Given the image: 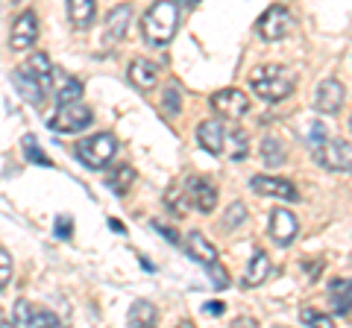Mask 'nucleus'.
Returning <instances> with one entry per match:
<instances>
[{
	"label": "nucleus",
	"mask_w": 352,
	"mask_h": 328,
	"mask_svg": "<svg viewBox=\"0 0 352 328\" xmlns=\"http://www.w3.org/2000/svg\"><path fill=\"white\" fill-rule=\"evenodd\" d=\"M212 108L214 115L226 117V120H241L250 112V97L241 89H223L212 94Z\"/></svg>",
	"instance_id": "7"
},
{
	"label": "nucleus",
	"mask_w": 352,
	"mask_h": 328,
	"mask_svg": "<svg viewBox=\"0 0 352 328\" xmlns=\"http://www.w3.org/2000/svg\"><path fill=\"white\" fill-rule=\"evenodd\" d=\"M329 302H332V311L346 316L352 311V279H340L329 284Z\"/></svg>",
	"instance_id": "19"
},
{
	"label": "nucleus",
	"mask_w": 352,
	"mask_h": 328,
	"mask_svg": "<svg viewBox=\"0 0 352 328\" xmlns=\"http://www.w3.org/2000/svg\"><path fill=\"white\" fill-rule=\"evenodd\" d=\"M15 3H24V0H15Z\"/></svg>",
	"instance_id": "43"
},
{
	"label": "nucleus",
	"mask_w": 352,
	"mask_h": 328,
	"mask_svg": "<svg viewBox=\"0 0 352 328\" xmlns=\"http://www.w3.org/2000/svg\"><path fill=\"white\" fill-rule=\"evenodd\" d=\"M206 270H208V276H212V284H214V288H226V284H229V272L220 267L217 261H214V264H208Z\"/></svg>",
	"instance_id": "35"
},
{
	"label": "nucleus",
	"mask_w": 352,
	"mask_h": 328,
	"mask_svg": "<svg viewBox=\"0 0 352 328\" xmlns=\"http://www.w3.org/2000/svg\"><path fill=\"white\" fill-rule=\"evenodd\" d=\"M247 220V209H244V202H232L229 205V211L223 217V229H235Z\"/></svg>",
	"instance_id": "30"
},
{
	"label": "nucleus",
	"mask_w": 352,
	"mask_h": 328,
	"mask_svg": "<svg viewBox=\"0 0 352 328\" xmlns=\"http://www.w3.org/2000/svg\"><path fill=\"white\" fill-rule=\"evenodd\" d=\"M270 255L267 253H256L250 261V267H247V276H244V288H258V284H264L270 279Z\"/></svg>",
	"instance_id": "20"
},
{
	"label": "nucleus",
	"mask_w": 352,
	"mask_h": 328,
	"mask_svg": "<svg viewBox=\"0 0 352 328\" xmlns=\"http://www.w3.org/2000/svg\"><path fill=\"white\" fill-rule=\"evenodd\" d=\"M132 182H135V170H132L129 164H118V167H115V170H112V173H109V176H106L109 191H112V194H118V196L129 194Z\"/></svg>",
	"instance_id": "23"
},
{
	"label": "nucleus",
	"mask_w": 352,
	"mask_h": 328,
	"mask_svg": "<svg viewBox=\"0 0 352 328\" xmlns=\"http://www.w3.org/2000/svg\"><path fill=\"white\" fill-rule=\"evenodd\" d=\"M185 253L191 255V261H197V264H203V267L217 261V246L203 232H188V237H185Z\"/></svg>",
	"instance_id": "16"
},
{
	"label": "nucleus",
	"mask_w": 352,
	"mask_h": 328,
	"mask_svg": "<svg viewBox=\"0 0 352 328\" xmlns=\"http://www.w3.org/2000/svg\"><path fill=\"white\" fill-rule=\"evenodd\" d=\"M68 18L74 30H88L97 18V3L94 0H68Z\"/></svg>",
	"instance_id": "18"
},
{
	"label": "nucleus",
	"mask_w": 352,
	"mask_h": 328,
	"mask_svg": "<svg viewBox=\"0 0 352 328\" xmlns=\"http://www.w3.org/2000/svg\"><path fill=\"white\" fill-rule=\"evenodd\" d=\"M176 30H179V9H176V0H156V3L144 12V18H141L144 41L153 47L170 45Z\"/></svg>",
	"instance_id": "1"
},
{
	"label": "nucleus",
	"mask_w": 352,
	"mask_h": 328,
	"mask_svg": "<svg viewBox=\"0 0 352 328\" xmlns=\"http://www.w3.org/2000/svg\"><path fill=\"white\" fill-rule=\"evenodd\" d=\"M314 159L320 167L332 170V173H349L352 170V144L340 138H323L314 147Z\"/></svg>",
	"instance_id": "4"
},
{
	"label": "nucleus",
	"mask_w": 352,
	"mask_h": 328,
	"mask_svg": "<svg viewBox=\"0 0 352 328\" xmlns=\"http://www.w3.org/2000/svg\"><path fill=\"white\" fill-rule=\"evenodd\" d=\"M250 89L261 97L264 103H282L288 100L296 89V80L282 68V65H258L250 73Z\"/></svg>",
	"instance_id": "2"
},
{
	"label": "nucleus",
	"mask_w": 352,
	"mask_h": 328,
	"mask_svg": "<svg viewBox=\"0 0 352 328\" xmlns=\"http://www.w3.org/2000/svg\"><path fill=\"white\" fill-rule=\"evenodd\" d=\"M156 80H159V71H156V65H153L150 59H132L129 82L135 85L138 91H150L153 85H156Z\"/></svg>",
	"instance_id": "17"
},
{
	"label": "nucleus",
	"mask_w": 352,
	"mask_h": 328,
	"mask_svg": "<svg viewBox=\"0 0 352 328\" xmlns=\"http://www.w3.org/2000/svg\"><path fill=\"white\" fill-rule=\"evenodd\" d=\"M349 129H352V117H349Z\"/></svg>",
	"instance_id": "42"
},
{
	"label": "nucleus",
	"mask_w": 352,
	"mask_h": 328,
	"mask_svg": "<svg viewBox=\"0 0 352 328\" xmlns=\"http://www.w3.org/2000/svg\"><path fill=\"white\" fill-rule=\"evenodd\" d=\"M261 159H264V164L267 167H282L285 161H288V150H285V144H282V138H276V135H267L261 141Z\"/></svg>",
	"instance_id": "22"
},
{
	"label": "nucleus",
	"mask_w": 352,
	"mask_h": 328,
	"mask_svg": "<svg viewBox=\"0 0 352 328\" xmlns=\"http://www.w3.org/2000/svg\"><path fill=\"white\" fill-rule=\"evenodd\" d=\"M185 194H188V202L194 205L197 211L212 214L217 209V188L212 179L206 176H191L188 185H185Z\"/></svg>",
	"instance_id": "9"
},
{
	"label": "nucleus",
	"mask_w": 352,
	"mask_h": 328,
	"mask_svg": "<svg viewBox=\"0 0 352 328\" xmlns=\"http://www.w3.org/2000/svg\"><path fill=\"white\" fill-rule=\"evenodd\" d=\"M71 232H74V220H71V217H59V220H56V237L68 240Z\"/></svg>",
	"instance_id": "36"
},
{
	"label": "nucleus",
	"mask_w": 352,
	"mask_h": 328,
	"mask_svg": "<svg viewBox=\"0 0 352 328\" xmlns=\"http://www.w3.org/2000/svg\"><path fill=\"white\" fill-rule=\"evenodd\" d=\"M9 281H12V255L0 246V290H6Z\"/></svg>",
	"instance_id": "32"
},
{
	"label": "nucleus",
	"mask_w": 352,
	"mask_h": 328,
	"mask_svg": "<svg viewBox=\"0 0 352 328\" xmlns=\"http://www.w3.org/2000/svg\"><path fill=\"white\" fill-rule=\"evenodd\" d=\"M129 24H132V6H126V3L115 6L112 12L106 15V24H103V45L106 47L120 45L129 32Z\"/></svg>",
	"instance_id": "10"
},
{
	"label": "nucleus",
	"mask_w": 352,
	"mask_h": 328,
	"mask_svg": "<svg viewBox=\"0 0 352 328\" xmlns=\"http://www.w3.org/2000/svg\"><path fill=\"white\" fill-rule=\"evenodd\" d=\"M226 135L229 129L223 126V120H203L200 126H197V144H200L206 152H212V156H223L226 152Z\"/></svg>",
	"instance_id": "12"
},
{
	"label": "nucleus",
	"mask_w": 352,
	"mask_h": 328,
	"mask_svg": "<svg viewBox=\"0 0 352 328\" xmlns=\"http://www.w3.org/2000/svg\"><path fill=\"white\" fill-rule=\"evenodd\" d=\"M256 30H258V36H261L264 41H282V38L294 30V15H291V9L282 6V3L270 6L267 12L258 18Z\"/></svg>",
	"instance_id": "6"
},
{
	"label": "nucleus",
	"mask_w": 352,
	"mask_h": 328,
	"mask_svg": "<svg viewBox=\"0 0 352 328\" xmlns=\"http://www.w3.org/2000/svg\"><path fill=\"white\" fill-rule=\"evenodd\" d=\"M185 200H188V194H185L182 185H170L168 194H164V202H168L170 211H179L182 205H185Z\"/></svg>",
	"instance_id": "31"
},
{
	"label": "nucleus",
	"mask_w": 352,
	"mask_h": 328,
	"mask_svg": "<svg viewBox=\"0 0 352 328\" xmlns=\"http://www.w3.org/2000/svg\"><path fill=\"white\" fill-rule=\"evenodd\" d=\"M129 325H135V328H147V325H156L159 320V311L153 308V302H135L129 308Z\"/></svg>",
	"instance_id": "24"
},
{
	"label": "nucleus",
	"mask_w": 352,
	"mask_h": 328,
	"mask_svg": "<svg viewBox=\"0 0 352 328\" xmlns=\"http://www.w3.org/2000/svg\"><path fill=\"white\" fill-rule=\"evenodd\" d=\"M36 38H38V15L32 12V9H24V12H21V15L15 18V24H12L9 47H12L15 53L30 50L32 45H36Z\"/></svg>",
	"instance_id": "8"
},
{
	"label": "nucleus",
	"mask_w": 352,
	"mask_h": 328,
	"mask_svg": "<svg viewBox=\"0 0 352 328\" xmlns=\"http://www.w3.org/2000/svg\"><path fill=\"white\" fill-rule=\"evenodd\" d=\"M153 226H156V229H159V232H162L164 237H168V240H170V244H179V235H176V232H173V229H170V226H164V223H159V220H153Z\"/></svg>",
	"instance_id": "38"
},
{
	"label": "nucleus",
	"mask_w": 352,
	"mask_h": 328,
	"mask_svg": "<svg viewBox=\"0 0 352 328\" xmlns=\"http://www.w3.org/2000/svg\"><path fill=\"white\" fill-rule=\"evenodd\" d=\"M179 3H185V6H194V3H200V0H179Z\"/></svg>",
	"instance_id": "41"
},
{
	"label": "nucleus",
	"mask_w": 352,
	"mask_h": 328,
	"mask_svg": "<svg viewBox=\"0 0 352 328\" xmlns=\"http://www.w3.org/2000/svg\"><path fill=\"white\" fill-rule=\"evenodd\" d=\"M21 144H24V156H27L32 164H41V167H50V164H53V161L41 152V147L36 144V141H32V135H24V141H21Z\"/></svg>",
	"instance_id": "28"
},
{
	"label": "nucleus",
	"mask_w": 352,
	"mask_h": 328,
	"mask_svg": "<svg viewBox=\"0 0 352 328\" xmlns=\"http://www.w3.org/2000/svg\"><path fill=\"white\" fill-rule=\"evenodd\" d=\"M115 152H118V138L112 132L91 135V138H85L82 144L76 147L80 161L85 164V167H91V170H103L106 164L115 159Z\"/></svg>",
	"instance_id": "3"
},
{
	"label": "nucleus",
	"mask_w": 352,
	"mask_h": 328,
	"mask_svg": "<svg viewBox=\"0 0 352 328\" xmlns=\"http://www.w3.org/2000/svg\"><path fill=\"white\" fill-rule=\"evenodd\" d=\"M162 112L168 117H176L182 112V91H179V85H168V89L162 91Z\"/></svg>",
	"instance_id": "26"
},
{
	"label": "nucleus",
	"mask_w": 352,
	"mask_h": 328,
	"mask_svg": "<svg viewBox=\"0 0 352 328\" xmlns=\"http://www.w3.org/2000/svg\"><path fill=\"white\" fill-rule=\"evenodd\" d=\"M91 108L82 106V103H62L59 106V112L53 115L47 120V126L53 129V132H65V135H71V132H82V129L91 126Z\"/></svg>",
	"instance_id": "5"
},
{
	"label": "nucleus",
	"mask_w": 352,
	"mask_h": 328,
	"mask_svg": "<svg viewBox=\"0 0 352 328\" xmlns=\"http://www.w3.org/2000/svg\"><path fill=\"white\" fill-rule=\"evenodd\" d=\"M223 311H226V305H223V302H208V305H206V314H212V316L223 314Z\"/></svg>",
	"instance_id": "39"
},
{
	"label": "nucleus",
	"mask_w": 352,
	"mask_h": 328,
	"mask_svg": "<svg viewBox=\"0 0 352 328\" xmlns=\"http://www.w3.org/2000/svg\"><path fill=\"white\" fill-rule=\"evenodd\" d=\"M344 100H346V91L338 80H323L314 91V108L320 115H338Z\"/></svg>",
	"instance_id": "13"
},
{
	"label": "nucleus",
	"mask_w": 352,
	"mask_h": 328,
	"mask_svg": "<svg viewBox=\"0 0 352 328\" xmlns=\"http://www.w3.org/2000/svg\"><path fill=\"white\" fill-rule=\"evenodd\" d=\"M267 235L273 237V244L279 246H291L296 235H300V220L288 211V209H276L270 214V226H267Z\"/></svg>",
	"instance_id": "11"
},
{
	"label": "nucleus",
	"mask_w": 352,
	"mask_h": 328,
	"mask_svg": "<svg viewBox=\"0 0 352 328\" xmlns=\"http://www.w3.org/2000/svg\"><path fill=\"white\" fill-rule=\"evenodd\" d=\"M308 135H311L308 141H311V144L317 147V144H320V141L326 138V129H323V124H311V126H308Z\"/></svg>",
	"instance_id": "37"
},
{
	"label": "nucleus",
	"mask_w": 352,
	"mask_h": 328,
	"mask_svg": "<svg viewBox=\"0 0 352 328\" xmlns=\"http://www.w3.org/2000/svg\"><path fill=\"white\" fill-rule=\"evenodd\" d=\"M250 188L256 194H261V196H273V200H296V196H300L288 179L264 176V173H258V176L250 179Z\"/></svg>",
	"instance_id": "14"
},
{
	"label": "nucleus",
	"mask_w": 352,
	"mask_h": 328,
	"mask_svg": "<svg viewBox=\"0 0 352 328\" xmlns=\"http://www.w3.org/2000/svg\"><path fill=\"white\" fill-rule=\"evenodd\" d=\"M27 71L36 76L38 85H41L44 91H50V89H53V62H50L47 53H36V56H30Z\"/></svg>",
	"instance_id": "21"
},
{
	"label": "nucleus",
	"mask_w": 352,
	"mask_h": 328,
	"mask_svg": "<svg viewBox=\"0 0 352 328\" xmlns=\"http://www.w3.org/2000/svg\"><path fill=\"white\" fill-rule=\"evenodd\" d=\"M12 82H15L18 94L24 97L30 106H41V103H44V97H47V91H44L41 85H38V80L27 71V65H21L18 71H12Z\"/></svg>",
	"instance_id": "15"
},
{
	"label": "nucleus",
	"mask_w": 352,
	"mask_h": 328,
	"mask_svg": "<svg viewBox=\"0 0 352 328\" xmlns=\"http://www.w3.org/2000/svg\"><path fill=\"white\" fill-rule=\"evenodd\" d=\"M30 325H41V328H50V325H62V320L56 314H50V311H32V320Z\"/></svg>",
	"instance_id": "34"
},
{
	"label": "nucleus",
	"mask_w": 352,
	"mask_h": 328,
	"mask_svg": "<svg viewBox=\"0 0 352 328\" xmlns=\"http://www.w3.org/2000/svg\"><path fill=\"white\" fill-rule=\"evenodd\" d=\"M82 97V82L76 80V76H68L62 85H59V91H56V103H76Z\"/></svg>",
	"instance_id": "27"
},
{
	"label": "nucleus",
	"mask_w": 352,
	"mask_h": 328,
	"mask_svg": "<svg viewBox=\"0 0 352 328\" xmlns=\"http://www.w3.org/2000/svg\"><path fill=\"white\" fill-rule=\"evenodd\" d=\"M30 320H32V305L21 299V302L15 305V311H12V323H15V325H30Z\"/></svg>",
	"instance_id": "33"
},
{
	"label": "nucleus",
	"mask_w": 352,
	"mask_h": 328,
	"mask_svg": "<svg viewBox=\"0 0 352 328\" xmlns=\"http://www.w3.org/2000/svg\"><path fill=\"white\" fill-rule=\"evenodd\" d=\"M250 152V138L244 129H232V132L226 135V156L232 161H244Z\"/></svg>",
	"instance_id": "25"
},
{
	"label": "nucleus",
	"mask_w": 352,
	"mask_h": 328,
	"mask_svg": "<svg viewBox=\"0 0 352 328\" xmlns=\"http://www.w3.org/2000/svg\"><path fill=\"white\" fill-rule=\"evenodd\" d=\"M305 272H308L311 279H317V276L323 272V261H317V264H305Z\"/></svg>",
	"instance_id": "40"
},
{
	"label": "nucleus",
	"mask_w": 352,
	"mask_h": 328,
	"mask_svg": "<svg viewBox=\"0 0 352 328\" xmlns=\"http://www.w3.org/2000/svg\"><path fill=\"white\" fill-rule=\"evenodd\" d=\"M300 320H302V325H320V328H332L335 325L332 316L323 314V311H314V308H302Z\"/></svg>",
	"instance_id": "29"
}]
</instances>
